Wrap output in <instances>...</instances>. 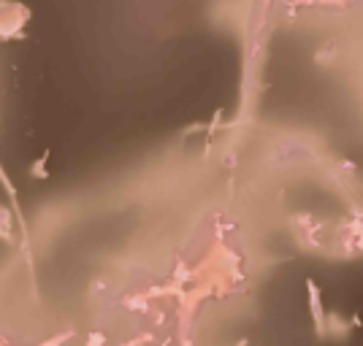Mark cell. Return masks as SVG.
<instances>
[{"mask_svg":"<svg viewBox=\"0 0 363 346\" xmlns=\"http://www.w3.org/2000/svg\"><path fill=\"white\" fill-rule=\"evenodd\" d=\"M306 295H309V311H312V322H315V333L318 338H328L325 333V311H323V298L315 282H306Z\"/></svg>","mask_w":363,"mask_h":346,"instance_id":"cell-1","label":"cell"},{"mask_svg":"<svg viewBox=\"0 0 363 346\" xmlns=\"http://www.w3.org/2000/svg\"><path fill=\"white\" fill-rule=\"evenodd\" d=\"M325 333H328V338H347L350 322L339 314H328L325 316Z\"/></svg>","mask_w":363,"mask_h":346,"instance_id":"cell-2","label":"cell"}]
</instances>
